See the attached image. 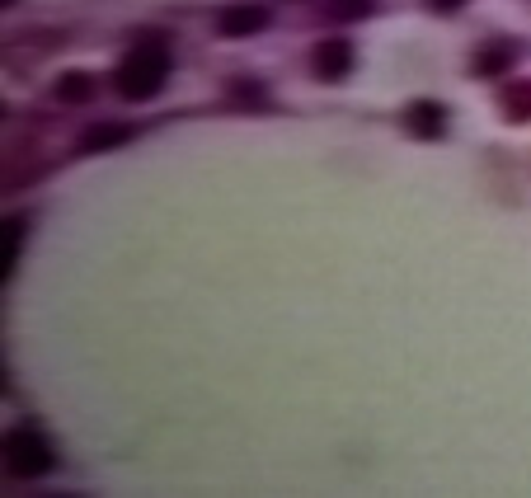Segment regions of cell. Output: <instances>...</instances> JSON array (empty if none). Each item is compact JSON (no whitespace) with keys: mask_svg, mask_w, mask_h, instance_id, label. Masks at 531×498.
I'll list each match as a JSON object with an SVG mask.
<instances>
[{"mask_svg":"<svg viewBox=\"0 0 531 498\" xmlns=\"http://www.w3.org/2000/svg\"><path fill=\"white\" fill-rule=\"evenodd\" d=\"M165 80H170V43L160 33H141L123 52L118 71H113V90L132 99V104H146V99H156L165 90Z\"/></svg>","mask_w":531,"mask_h":498,"instance_id":"obj_1","label":"cell"},{"mask_svg":"<svg viewBox=\"0 0 531 498\" xmlns=\"http://www.w3.org/2000/svg\"><path fill=\"white\" fill-rule=\"evenodd\" d=\"M0 452H5V470L19 475V480H43V475L57 470V447L47 442V433L38 428V423H19V428H10L5 442H0Z\"/></svg>","mask_w":531,"mask_h":498,"instance_id":"obj_2","label":"cell"},{"mask_svg":"<svg viewBox=\"0 0 531 498\" xmlns=\"http://www.w3.org/2000/svg\"><path fill=\"white\" fill-rule=\"evenodd\" d=\"M268 24H273V10L259 5V0H231V5H221L217 15H212V29H217L221 38H235V43L264 33Z\"/></svg>","mask_w":531,"mask_h":498,"instance_id":"obj_3","label":"cell"},{"mask_svg":"<svg viewBox=\"0 0 531 498\" xmlns=\"http://www.w3.org/2000/svg\"><path fill=\"white\" fill-rule=\"evenodd\" d=\"M353 66H358V52H353V43L348 38H320V43L311 47V71L315 80H325V85H344L348 76H353Z\"/></svg>","mask_w":531,"mask_h":498,"instance_id":"obj_4","label":"cell"},{"mask_svg":"<svg viewBox=\"0 0 531 498\" xmlns=\"http://www.w3.org/2000/svg\"><path fill=\"white\" fill-rule=\"evenodd\" d=\"M400 127L419 141H438V137H447L452 113H447V104H438V99H409L405 113H400Z\"/></svg>","mask_w":531,"mask_h":498,"instance_id":"obj_5","label":"cell"},{"mask_svg":"<svg viewBox=\"0 0 531 498\" xmlns=\"http://www.w3.org/2000/svg\"><path fill=\"white\" fill-rule=\"evenodd\" d=\"M517 66V43L513 38H489V43L475 47L470 57V71L480 80H508V71Z\"/></svg>","mask_w":531,"mask_h":498,"instance_id":"obj_6","label":"cell"},{"mask_svg":"<svg viewBox=\"0 0 531 498\" xmlns=\"http://www.w3.org/2000/svg\"><path fill=\"white\" fill-rule=\"evenodd\" d=\"M137 137V127L132 123H90L85 132L76 137V156H104V151H118V146H127V141Z\"/></svg>","mask_w":531,"mask_h":498,"instance_id":"obj_7","label":"cell"},{"mask_svg":"<svg viewBox=\"0 0 531 498\" xmlns=\"http://www.w3.org/2000/svg\"><path fill=\"white\" fill-rule=\"evenodd\" d=\"M94 94H99V80L90 71H62L52 80V99L66 109H85V104H94Z\"/></svg>","mask_w":531,"mask_h":498,"instance_id":"obj_8","label":"cell"},{"mask_svg":"<svg viewBox=\"0 0 531 498\" xmlns=\"http://www.w3.org/2000/svg\"><path fill=\"white\" fill-rule=\"evenodd\" d=\"M499 109L508 123H531V80H508L499 90Z\"/></svg>","mask_w":531,"mask_h":498,"instance_id":"obj_9","label":"cell"},{"mask_svg":"<svg viewBox=\"0 0 531 498\" xmlns=\"http://www.w3.org/2000/svg\"><path fill=\"white\" fill-rule=\"evenodd\" d=\"M24 217H5V245H0V278H10L19 264V249H24Z\"/></svg>","mask_w":531,"mask_h":498,"instance_id":"obj_10","label":"cell"},{"mask_svg":"<svg viewBox=\"0 0 531 498\" xmlns=\"http://www.w3.org/2000/svg\"><path fill=\"white\" fill-rule=\"evenodd\" d=\"M320 10H325V19H334V24H353V19L376 15V0H320Z\"/></svg>","mask_w":531,"mask_h":498,"instance_id":"obj_11","label":"cell"},{"mask_svg":"<svg viewBox=\"0 0 531 498\" xmlns=\"http://www.w3.org/2000/svg\"><path fill=\"white\" fill-rule=\"evenodd\" d=\"M226 94H231L235 104H268V90L254 76H235L231 85H226Z\"/></svg>","mask_w":531,"mask_h":498,"instance_id":"obj_12","label":"cell"},{"mask_svg":"<svg viewBox=\"0 0 531 498\" xmlns=\"http://www.w3.org/2000/svg\"><path fill=\"white\" fill-rule=\"evenodd\" d=\"M470 0H423V10H433V15H461Z\"/></svg>","mask_w":531,"mask_h":498,"instance_id":"obj_13","label":"cell"},{"mask_svg":"<svg viewBox=\"0 0 531 498\" xmlns=\"http://www.w3.org/2000/svg\"><path fill=\"white\" fill-rule=\"evenodd\" d=\"M5 5H15V0H5Z\"/></svg>","mask_w":531,"mask_h":498,"instance_id":"obj_14","label":"cell"}]
</instances>
